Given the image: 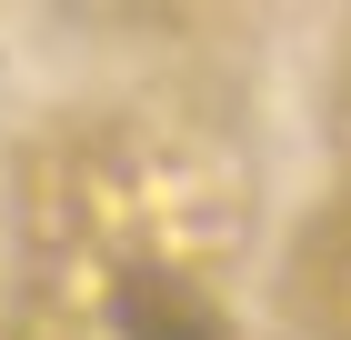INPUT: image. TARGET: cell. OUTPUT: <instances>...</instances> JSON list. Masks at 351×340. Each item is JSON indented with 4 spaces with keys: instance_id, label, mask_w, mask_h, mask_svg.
Listing matches in <instances>:
<instances>
[{
    "instance_id": "obj_1",
    "label": "cell",
    "mask_w": 351,
    "mask_h": 340,
    "mask_svg": "<svg viewBox=\"0 0 351 340\" xmlns=\"http://www.w3.org/2000/svg\"><path fill=\"white\" fill-rule=\"evenodd\" d=\"M110 320H121V340H231V320L211 311V290H191L181 270H121Z\"/></svg>"
}]
</instances>
